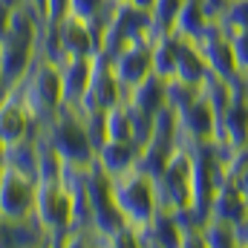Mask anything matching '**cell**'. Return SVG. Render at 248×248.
Segmentation results:
<instances>
[{
	"instance_id": "ffe728a7",
	"label": "cell",
	"mask_w": 248,
	"mask_h": 248,
	"mask_svg": "<svg viewBox=\"0 0 248 248\" xmlns=\"http://www.w3.org/2000/svg\"><path fill=\"white\" fill-rule=\"evenodd\" d=\"M248 205L243 199V193L237 190L234 179H222L219 187L214 190V199H211V214L214 217H222V219H231V222H240L246 217Z\"/></svg>"
},
{
	"instance_id": "7402d4cb",
	"label": "cell",
	"mask_w": 248,
	"mask_h": 248,
	"mask_svg": "<svg viewBox=\"0 0 248 248\" xmlns=\"http://www.w3.org/2000/svg\"><path fill=\"white\" fill-rule=\"evenodd\" d=\"M113 6H116V0H72L69 3V15L78 17V20H84V23H90L93 32L101 41V29H104V23L110 17Z\"/></svg>"
},
{
	"instance_id": "d590c367",
	"label": "cell",
	"mask_w": 248,
	"mask_h": 248,
	"mask_svg": "<svg viewBox=\"0 0 248 248\" xmlns=\"http://www.w3.org/2000/svg\"><path fill=\"white\" fill-rule=\"evenodd\" d=\"M9 3H15V0H9Z\"/></svg>"
},
{
	"instance_id": "9c48e42d",
	"label": "cell",
	"mask_w": 248,
	"mask_h": 248,
	"mask_svg": "<svg viewBox=\"0 0 248 248\" xmlns=\"http://www.w3.org/2000/svg\"><path fill=\"white\" fill-rule=\"evenodd\" d=\"M124 101V90L113 72L110 55L95 52L93 55V75H90V87L84 93V98L75 104L78 113H90V110H107L113 104Z\"/></svg>"
},
{
	"instance_id": "9a60e30c",
	"label": "cell",
	"mask_w": 248,
	"mask_h": 248,
	"mask_svg": "<svg viewBox=\"0 0 248 248\" xmlns=\"http://www.w3.org/2000/svg\"><path fill=\"white\" fill-rule=\"evenodd\" d=\"M139 153H141V144L133 141V139H124V141H104V144L95 150V165H98L107 176H122V173H127V170L136 168Z\"/></svg>"
},
{
	"instance_id": "2e32d148",
	"label": "cell",
	"mask_w": 248,
	"mask_h": 248,
	"mask_svg": "<svg viewBox=\"0 0 248 248\" xmlns=\"http://www.w3.org/2000/svg\"><path fill=\"white\" fill-rule=\"evenodd\" d=\"M58 72H61V98L63 104L75 107L87 87H90V75H93V55L90 58H63L58 63Z\"/></svg>"
},
{
	"instance_id": "7a4b0ae2",
	"label": "cell",
	"mask_w": 248,
	"mask_h": 248,
	"mask_svg": "<svg viewBox=\"0 0 248 248\" xmlns=\"http://www.w3.org/2000/svg\"><path fill=\"white\" fill-rule=\"evenodd\" d=\"M26 104V110L32 113V119L38 124L49 122L55 116V110L63 104L61 98V72L58 63L46 61V58H35V63L29 66V72L23 75V81L15 87Z\"/></svg>"
},
{
	"instance_id": "3957f363",
	"label": "cell",
	"mask_w": 248,
	"mask_h": 248,
	"mask_svg": "<svg viewBox=\"0 0 248 248\" xmlns=\"http://www.w3.org/2000/svg\"><path fill=\"white\" fill-rule=\"evenodd\" d=\"M113 179V199L122 211L124 222L133 231H141L153 214L159 211V193H156V182L141 173L139 168L127 170L122 176H110Z\"/></svg>"
},
{
	"instance_id": "30bf717a",
	"label": "cell",
	"mask_w": 248,
	"mask_h": 248,
	"mask_svg": "<svg viewBox=\"0 0 248 248\" xmlns=\"http://www.w3.org/2000/svg\"><path fill=\"white\" fill-rule=\"evenodd\" d=\"M196 46L202 52V58L208 63V69L225 81H234L240 75L237 69V58H234V49H231V38L228 32L219 26V23H208L205 32L196 38Z\"/></svg>"
},
{
	"instance_id": "484cf974",
	"label": "cell",
	"mask_w": 248,
	"mask_h": 248,
	"mask_svg": "<svg viewBox=\"0 0 248 248\" xmlns=\"http://www.w3.org/2000/svg\"><path fill=\"white\" fill-rule=\"evenodd\" d=\"M219 26H222L225 32L248 29V0H228V9H225Z\"/></svg>"
},
{
	"instance_id": "603a6c76",
	"label": "cell",
	"mask_w": 248,
	"mask_h": 248,
	"mask_svg": "<svg viewBox=\"0 0 248 248\" xmlns=\"http://www.w3.org/2000/svg\"><path fill=\"white\" fill-rule=\"evenodd\" d=\"M150 141L153 144H162V147H176L182 141V127H179V116L173 107H162L156 116H153V133H150Z\"/></svg>"
},
{
	"instance_id": "e575fe53",
	"label": "cell",
	"mask_w": 248,
	"mask_h": 248,
	"mask_svg": "<svg viewBox=\"0 0 248 248\" xmlns=\"http://www.w3.org/2000/svg\"><path fill=\"white\" fill-rule=\"evenodd\" d=\"M3 159H6V144L0 141V168H3Z\"/></svg>"
},
{
	"instance_id": "8fae6325",
	"label": "cell",
	"mask_w": 248,
	"mask_h": 248,
	"mask_svg": "<svg viewBox=\"0 0 248 248\" xmlns=\"http://www.w3.org/2000/svg\"><path fill=\"white\" fill-rule=\"evenodd\" d=\"M110 63H113V72H116V78H119V84H122L124 95H127L141 78H147V75L153 72V61H150V38H139V41L122 46L119 52L110 55Z\"/></svg>"
},
{
	"instance_id": "4dcf8cb0",
	"label": "cell",
	"mask_w": 248,
	"mask_h": 248,
	"mask_svg": "<svg viewBox=\"0 0 248 248\" xmlns=\"http://www.w3.org/2000/svg\"><path fill=\"white\" fill-rule=\"evenodd\" d=\"M9 0H0V35H3V29H6V17H9Z\"/></svg>"
},
{
	"instance_id": "8992f818",
	"label": "cell",
	"mask_w": 248,
	"mask_h": 248,
	"mask_svg": "<svg viewBox=\"0 0 248 248\" xmlns=\"http://www.w3.org/2000/svg\"><path fill=\"white\" fill-rule=\"evenodd\" d=\"M35 219L41 222L46 243L63 246L72 231V196L61 182H38Z\"/></svg>"
},
{
	"instance_id": "4fadbf2b",
	"label": "cell",
	"mask_w": 248,
	"mask_h": 248,
	"mask_svg": "<svg viewBox=\"0 0 248 248\" xmlns=\"http://www.w3.org/2000/svg\"><path fill=\"white\" fill-rule=\"evenodd\" d=\"M41 124L32 119V113L26 110L20 93L12 87L9 95L0 101V141L3 144H15L20 139H29V136H38Z\"/></svg>"
},
{
	"instance_id": "ba28073f",
	"label": "cell",
	"mask_w": 248,
	"mask_h": 248,
	"mask_svg": "<svg viewBox=\"0 0 248 248\" xmlns=\"http://www.w3.org/2000/svg\"><path fill=\"white\" fill-rule=\"evenodd\" d=\"M38 179L15 168H0V219L20 222L35 217Z\"/></svg>"
},
{
	"instance_id": "6da1fadb",
	"label": "cell",
	"mask_w": 248,
	"mask_h": 248,
	"mask_svg": "<svg viewBox=\"0 0 248 248\" xmlns=\"http://www.w3.org/2000/svg\"><path fill=\"white\" fill-rule=\"evenodd\" d=\"M38 136L69 165H93L95 162V147L84 130V119L69 104H61L49 122L41 124Z\"/></svg>"
},
{
	"instance_id": "836d02e7",
	"label": "cell",
	"mask_w": 248,
	"mask_h": 248,
	"mask_svg": "<svg viewBox=\"0 0 248 248\" xmlns=\"http://www.w3.org/2000/svg\"><path fill=\"white\" fill-rule=\"evenodd\" d=\"M130 3H136L139 9H147V12H150V6H153V0H130Z\"/></svg>"
},
{
	"instance_id": "cb8c5ba5",
	"label": "cell",
	"mask_w": 248,
	"mask_h": 248,
	"mask_svg": "<svg viewBox=\"0 0 248 248\" xmlns=\"http://www.w3.org/2000/svg\"><path fill=\"white\" fill-rule=\"evenodd\" d=\"M104 130H107V141H124V139H133L130 110H127L124 101H119V104H113V107L104 110Z\"/></svg>"
},
{
	"instance_id": "f1b7e54d",
	"label": "cell",
	"mask_w": 248,
	"mask_h": 248,
	"mask_svg": "<svg viewBox=\"0 0 248 248\" xmlns=\"http://www.w3.org/2000/svg\"><path fill=\"white\" fill-rule=\"evenodd\" d=\"M202 3V12L208 17V23H219L225 9H228V0H199Z\"/></svg>"
},
{
	"instance_id": "83f0119b",
	"label": "cell",
	"mask_w": 248,
	"mask_h": 248,
	"mask_svg": "<svg viewBox=\"0 0 248 248\" xmlns=\"http://www.w3.org/2000/svg\"><path fill=\"white\" fill-rule=\"evenodd\" d=\"M69 3L72 0H46V6H44V23L58 26L63 17H69Z\"/></svg>"
},
{
	"instance_id": "7c38bea8",
	"label": "cell",
	"mask_w": 248,
	"mask_h": 248,
	"mask_svg": "<svg viewBox=\"0 0 248 248\" xmlns=\"http://www.w3.org/2000/svg\"><path fill=\"white\" fill-rule=\"evenodd\" d=\"M179 116V127H182V141L190 144H202V141H219V122L217 113L211 107V101L205 98V93H199L190 104L182 110H176Z\"/></svg>"
},
{
	"instance_id": "44dd1931",
	"label": "cell",
	"mask_w": 248,
	"mask_h": 248,
	"mask_svg": "<svg viewBox=\"0 0 248 248\" xmlns=\"http://www.w3.org/2000/svg\"><path fill=\"white\" fill-rule=\"evenodd\" d=\"M202 243L205 248H240V228L231 219L208 214L202 219Z\"/></svg>"
},
{
	"instance_id": "d6a6232c",
	"label": "cell",
	"mask_w": 248,
	"mask_h": 248,
	"mask_svg": "<svg viewBox=\"0 0 248 248\" xmlns=\"http://www.w3.org/2000/svg\"><path fill=\"white\" fill-rule=\"evenodd\" d=\"M9 90H12V87H9V84H6V78L0 75V101H3L6 95H9Z\"/></svg>"
},
{
	"instance_id": "52a82bcc",
	"label": "cell",
	"mask_w": 248,
	"mask_h": 248,
	"mask_svg": "<svg viewBox=\"0 0 248 248\" xmlns=\"http://www.w3.org/2000/svg\"><path fill=\"white\" fill-rule=\"evenodd\" d=\"M87 196H90V214H93V228L104 237V246L110 243L113 234L127 228L122 211L113 199V179L93 162L87 168Z\"/></svg>"
},
{
	"instance_id": "5b68a950",
	"label": "cell",
	"mask_w": 248,
	"mask_h": 248,
	"mask_svg": "<svg viewBox=\"0 0 248 248\" xmlns=\"http://www.w3.org/2000/svg\"><path fill=\"white\" fill-rule=\"evenodd\" d=\"M139 38H153V23H150V12L139 9L130 0H116L104 29H101V41H98V52L113 55L122 46L139 41Z\"/></svg>"
},
{
	"instance_id": "277c9868",
	"label": "cell",
	"mask_w": 248,
	"mask_h": 248,
	"mask_svg": "<svg viewBox=\"0 0 248 248\" xmlns=\"http://www.w3.org/2000/svg\"><path fill=\"white\" fill-rule=\"evenodd\" d=\"M156 193H159V208L170 214H182L193 208V156L187 141H179L170 150L165 170L156 179Z\"/></svg>"
},
{
	"instance_id": "1f68e13d",
	"label": "cell",
	"mask_w": 248,
	"mask_h": 248,
	"mask_svg": "<svg viewBox=\"0 0 248 248\" xmlns=\"http://www.w3.org/2000/svg\"><path fill=\"white\" fill-rule=\"evenodd\" d=\"M26 3H29V6H32V9L44 17V6H46V0H26Z\"/></svg>"
},
{
	"instance_id": "4316f807",
	"label": "cell",
	"mask_w": 248,
	"mask_h": 248,
	"mask_svg": "<svg viewBox=\"0 0 248 248\" xmlns=\"http://www.w3.org/2000/svg\"><path fill=\"white\" fill-rule=\"evenodd\" d=\"M228 38H231V49L237 58V69H240V75L248 78V29H234V32H228Z\"/></svg>"
},
{
	"instance_id": "f546056e",
	"label": "cell",
	"mask_w": 248,
	"mask_h": 248,
	"mask_svg": "<svg viewBox=\"0 0 248 248\" xmlns=\"http://www.w3.org/2000/svg\"><path fill=\"white\" fill-rule=\"evenodd\" d=\"M237 228H240V248H248V211L246 217L237 222Z\"/></svg>"
},
{
	"instance_id": "d4e9b609",
	"label": "cell",
	"mask_w": 248,
	"mask_h": 248,
	"mask_svg": "<svg viewBox=\"0 0 248 248\" xmlns=\"http://www.w3.org/2000/svg\"><path fill=\"white\" fill-rule=\"evenodd\" d=\"M179 9H182V0H153V6H150L153 32H173Z\"/></svg>"
},
{
	"instance_id": "d6986e66",
	"label": "cell",
	"mask_w": 248,
	"mask_h": 248,
	"mask_svg": "<svg viewBox=\"0 0 248 248\" xmlns=\"http://www.w3.org/2000/svg\"><path fill=\"white\" fill-rule=\"evenodd\" d=\"M208 63L202 58L196 41H182V49H179V58H176V69H173V78L190 84V87H202L205 78H208Z\"/></svg>"
},
{
	"instance_id": "ac0fdd59",
	"label": "cell",
	"mask_w": 248,
	"mask_h": 248,
	"mask_svg": "<svg viewBox=\"0 0 248 248\" xmlns=\"http://www.w3.org/2000/svg\"><path fill=\"white\" fill-rule=\"evenodd\" d=\"M179 49H182V38H179L176 32H153V38H150V61H153V72L162 75V78H173Z\"/></svg>"
},
{
	"instance_id": "e0dca14e",
	"label": "cell",
	"mask_w": 248,
	"mask_h": 248,
	"mask_svg": "<svg viewBox=\"0 0 248 248\" xmlns=\"http://www.w3.org/2000/svg\"><path fill=\"white\" fill-rule=\"evenodd\" d=\"M124 101H127L130 107L141 110V113L156 116V113L168 104V78H162V75L150 72L147 78H141V81H139L127 95H124Z\"/></svg>"
},
{
	"instance_id": "5bb4252c",
	"label": "cell",
	"mask_w": 248,
	"mask_h": 248,
	"mask_svg": "<svg viewBox=\"0 0 248 248\" xmlns=\"http://www.w3.org/2000/svg\"><path fill=\"white\" fill-rule=\"evenodd\" d=\"M55 32H58V46H61L63 58H90L98 52V35L93 32V26L72 15L63 17L55 26Z\"/></svg>"
}]
</instances>
